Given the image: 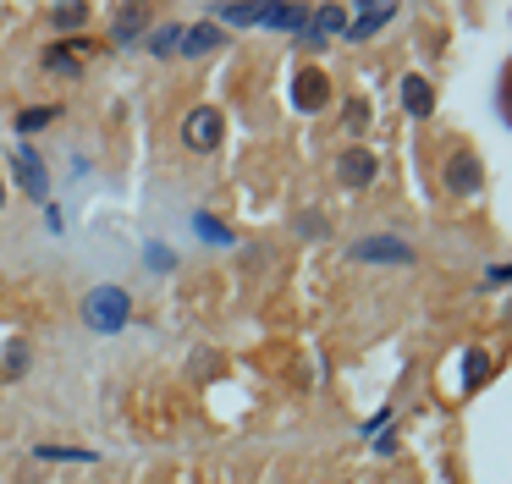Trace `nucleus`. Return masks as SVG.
<instances>
[{
    "instance_id": "obj_1",
    "label": "nucleus",
    "mask_w": 512,
    "mask_h": 484,
    "mask_svg": "<svg viewBox=\"0 0 512 484\" xmlns=\"http://www.w3.org/2000/svg\"><path fill=\"white\" fill-rule=\"evenodd\" d=\"M78 314H83V325H89L94 336H116V330L133 325V292H127V286H116V281H100V286H89V292H83Z\"/></svg>"
},
{
    "instance_id": "obj_2",
    "label": "nucleus",
    "mask_w": 512,
    "mask_h": 484,
    "mask_svg": "<svg viewBox=\"0 0 512 484\" xmlns=\"http://www.w3.org/2000/svg\"><path fill=\"white\" fill-rule=\"evenodd\" d=\"M347 259L353 264H419V248L402 237H364L347 248Z\"/></svg>"
},
{
    "instance_id": "obj_3",
    "label": "nucleus",
    "mask_w": 512,
    "mask_h": 484,
    "mask_svg": "<svg viewBox=\"0 0 512 484\" xmlns=\"http://www.w3.org/2000/svg\"><path fill=\"white\" fill-rule=\"evenodd\" d=\"M287 99L303 110V116H314V110H325V105H331V77H325L320 66H303V72L292 77Z\"/></svg>"
},
{
    "instance_id": "obj_4",
    "label": "nucleus",
    "mask_w": 512,
    "mask_h": 484,
    "mask_svg": "<svg viewBox=\"0 0 512 484\" xmlns=\"http://www.w3.org/2000/svg\"><path fill=\"white\" fill-rule=\"evenodd\" d=\"M182 143L199 149V154H210L215 143H221V110H210V105L188 110V116H182Z\"/></svg>"
},
{
    "instance_id": "obj_5",
    "label": "nucleus",
    "mask_w": 512,
    "mask_h": 484,
    "mask_svg": "<svg viewBox=\"0 0 512 484\" xmlns=\"http://www.w3.org/2000/svg\"><path fill=\"white\" fill-rule=\"evenodd\" d=\"M12 171H17V182H23V193L45 204V198H50V176H45V160H39L28 143H17V149H12Z\"/></svg>"
},
{
    "instance_id": "obj_6",
    "label": "nucleus",
    "mask_w": 512,
    "mask_h": 484,
    "mask_svg": "<svg viewBox=\"0 0 512 484\" xmlns=\"http://www.w3.org/2000/svg\"><path fill=\"white\" fill-rule=\"evenodd\" d=\"M336 176H342V187H369L380 176V154L375 149H342L336 154Z\"/></svg>"
},
{
    "instance_id": "obj_7",
    "label": "nucleus",
    "mask_w": 512,
    "mask_h": 484,
    "mask_svg": "<svg viewBox=\"0 0 512 484\" xmlns=\"http://www.w3.org/2000/svg\"><path fill=\"white\" fill-rule=\"evenodd\" d=\"M446 187H452V193H463V198H474L479 187H485V171H479V160L468 149L446 154Z\"/></svg>"
},
{
    "instance_id": "obj_8",
    "label": "nucleus",
    "mask_w": 512,
    "mask_h": 484,
    "mask_svg": "<svg viewBox=\"0 0 512 484\" xmlns=\"http://www.w3.org/2000/svg\"><path fill=\"white\" fill-rule=\"evenodd\" d=\"M336 33H347V11H342V6H320V11H309V28H303V44H309V50H325V44H331Z\"/></svg>"
},
{
    "instance_id": "obj_9",
    "label": "nucleus",
    "mask_w": 512,
    "mask_h": 484,
    "mask_svg": "<svg viewBox=\"0 0 512 484\" xmlns=\"http://www.w3.org/2000/svg\"><path fill=\"white\" fill-rule=\"evenodd\" d=\"M144 33H149V11H144V6H116V11H111V44H116V50L138 44Z\"/></svg>"
},
{
    "instance_id": "obj_10",
    "label": "nucleus",
    "mask_w": 512,
    "mask_h": 484,
    "mask_svg": "<svg viewBox=\"0 0 512 484\" xmlns=\"http://www.w3.org/2000/svg\"><path fill=\"white\" fill-rule=\"evenodd\" d=\"M402 110H408L413 121H424V116L435 110V83H430L424 72H408V77H402Z\"/></svg>"
},
{
    "instance_id": "obj_11",
    "label": "nucleus",
    "mask_w": 512,
    "mask_h": 484,
    "mask_svg": "<svg viewBox=\"0 0 512 484\" xmlns=\"http://www.w3.org/2000/svg\"><path fill=\"white\" fill-rule=\"evenodd\" d=\"M391 17H397V6H358V11H353V22H347V33H342V39L364 44V39H375V33L386 28Z\"/></svg>"
},
{
    "instance_id": "obj_12",
    "label": "nucleus",
    "mask_w": 512,
    "mask_h": 484,
    "mask_svg": "<svg viewBox=\"0 0 512 484\" xmlns=\"http://www.w3.org/2000/svg\"><path fill=\"white\" fill-rule=\"evenodd\" d=\"M221 44H226V33L215 28V22H193V28H182L177 55H210V50H221Z\"/></svg>"
},
{
    "instance_id": "obj_13",
    "label": "nucleus",
    "mask_w": 512,
    "mask_h": 484,
    "mask_svg": "<svg viewBox=\"0 0 512 484\" xmlns=\"http://www.w3.org/2000/svg\"><path fill=\"white\" fill-rule=\"evenodd\" d=\"M39 66H45L50 77H67V83H78V77H83V61L67 50V44H50V50L39 55Z\"/></svg>"
},
{
    "instance_id": "obj_14",
    "label": "nucleus",
    "mask_w": 512,
    "mask_h": 484,
    "mask_svg": "<svg viewBox=\"0 0 512 484\" xmlns=\"http://www.w3.org/2000/svg\"><path fill=\"white\" fill-rule=\"evenodd\" d=\"M265 28L303 33V28H309V11H303V6H265Z\"/></svg>"
},
{
    "instance_id": "obj_15",
    "label": "nucleus",
    "mask_w": 512,
    "mask_h": 484,
    "mask_svg": "<svg viewBox=\"0 0 512 484\" xmlns=\"http://www.w3.org/2000/svg\"><path fill=\"white\" fill-rule=\"evenodd\" d=\"M177 44H182V28H177V22H160V28L144 33V50H149V55H177Z\"/></svg>"
},
{
    "instance_id": "obj_16",
    "label": "nucleus",
    "mask_w": 512,
    "mask_h": 484,
    "mask_svg": "<svg viewBox=\"0 0 512 484\" xmlns=\"http://www.w3.org/2000/svg\"><path fill=\"white\" fill-rule=\"evenodd\" d=\"M50 121H61V105H28V110H17V132H45Z\"/></svg>"
},
{
    "instance_id": "obj_17",
    "label": "nucleus",
    "mask_w": 512,
    "mask_h": 484,
    "mask_svg": "<svg viewBox=\"0 0 512 484\" xmlns=\"http://www.w3.org/2000/svg\"><path fill=\"white\" fill-rule=\"evenodd\" d=\"M193 231H199L204 242H215V248H232V242H237V231H232V226H221L215 215H193Z\"/></svg>"
},
{
    "instance_id": "obj_18",
    "label": "nucleus",
    "mask_w": 512,
    "mask_h": 484,
    "mask_svg": "<svg viewBox=\"0 0 512 484\" xmlns=\"http://www.w3.org/2000/svg\"><path fill=\"white\" fill-rule=\"evenodd\" d=\"M342 132L347 138H364L369 132V99H347L342 105Z\"/></svg>"
},
{
    "instance_id": "obj_19",
    "label": "nucleus",
    "mask_w": 512,
    "mask_h": 484,
    "mask_svg": "<svg viewBox=\"0 0 512 484\" xmlns=\"http://www.w3.org/2000/svg\"><path fill=\"white\" fill-rule=\"evenodd\" d=\"M28 363H34V352H28L23 341H12V347H6V358H0V380H17V374H28Z\"/></svg>"
},
{
    "instance_id": "obj_20",
    "label": "nucleus",
    "mask_w": 512,
    "mask_h": 484,
    "mask_svg": "<svg viewBox=\"0 0 512 484\" xmlns=\"http://www.w3.org/2000/svg\"><path fill=\"white\" fill-rule=\"evenodd\" d=\"M144 270L149 275H171V270H177V253H171L166 242H149V248H144Z\"/></svg>"
},
{
    "instance_id": "obj_21",
    "label": "nucleus",
    "mask_w": 512,
    "mask_h": 484,
    "mask_svg": "<svg viewBox=\"0 0 512 484\" xmlns=\"http://www.w3.org/2000/svg\"><path fill=\"white\" fill-rule=\"evenodd\" d=\"M215 17L232 28H254V22H265V6H215Z\"/></svg>"
},
{
    "instance_id": "obj_22",
    "label": "nucleus",
    "mask_w": 512,
    "mask_h": 484,
    "mask_svg": "<svg viewBox=\"0 0 512 484\" xmlns=\"http://www.w3.org/2000/svg\"><path fill=\"white\" fill-rule=\"evenodd\" d=\"M490 380V358L485 352H463V385L474 391V385H485Z\"/></svg>"
},
{
    "instance_id": "obj_23",
    "label": "nucleus",
    "mask_w": 512,
    "mask_h": 484,
    "mask_svg": "<svg viewBox=\"0 0 512 484\" xmlns=\"http://www.w3.org/2000/svg\"><path fill=\"white\" fill-rule=\"evenodd\" d=\"M50 22H56L61 33H78L83 22H89V6H50Z\"/></svg>"
},
{
    "instance_id": "obj_24",
    "label": "nucleus",
    "mask_w": 512,
    "mask_h": 484,
    "mask_svg": "<svg viewBox=\"0 0 512 484\" xmlns=\"http://www.w3.org/2000/svg\"><path fill=\"white\" fill-rule=\"evenodd\" d=\"M34 457H45V462H94V451H83V446H34Z\"/></svg>"
},
{
    "instance_id": "obj_25",
    "label": "nucleus",
    "mask_w": 512,
    "mask_h": 484,
    "mask_svg": "<svg viewBox=\"0 0 512 484\" xmlns=\"http://www.w3.org/2000/svg\"><path fill=\"white\" fill-rule=\"evenodd\" d=\"M298 231H303V237H320V231H325V220L309 209V215H298Z\"/></svg>"
},
{
    "instance_id": "obj_26",
    "label": "nucleus",
    "mask_w": 512,
    "mask_h": 484,
    "mask_svg": "<svg viewBox=\"0 0 512 484\" xmlns=\"http://www.w3.org/2000/svg\"><path fill=\"white\" fill-rule=\"evenodd\" d=\"M386 424H391V407H380V413H375V418H369V424H364V435L375 440V435H380V429H386Z\"/></svg>"
},
{
    "instance_id": "obj_27",
    "label": "nucleus",
    "mask_w": 512,
    "mask_h": 484,
    "mask_svg": "<svg viewBox=\"0 0 512 484\" xmlns=\"http://www.w3.org/2000/svg\"><path fill=\"white\" fill-rule=\"evenodd\" d=\"M512 281V270H501V264H490V270H485V286H507Z\"/></svg>"
},
{
    "instance_id": "obj_28",
    "label": "nucleus",
    "mask_w": 512,
    "mask_h": 484,
    "mask_svg": "<svg viewBox=\"0 0 512 484\" xmlns=\"http://www.w3.org/2000/svg\"><path fill=\"white\" fill-rule=\"evenodd\" d=\"M0 209H6V187H0Z\"/></svg>"
}]
</instances>
